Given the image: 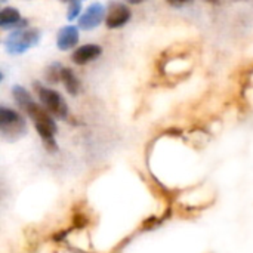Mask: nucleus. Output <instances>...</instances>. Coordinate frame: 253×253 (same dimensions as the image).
<instances>
[{"label":"nucleus","mask_w":253,"mask_h":253,"mask_svg":"<svg viewBox=\"0 0 253 253\" xmlns=\"http://www.w3.org/2000/svg\"><path fill=\"white\" fill-rule=\"evenodd\" d=\"M0 28L1 30H19L27 28V19L21 18V13L16 7L6 6L0 12Z\"/></svg>","instance_id":"7"},{"label":"nucleus","mask_w":253,"mask_h":253,"mask_svg":"<svg viewBox=\"0 0 253 253\" xmlns=\"http://www.w3.org/2000/svg\"><path fill=\"white\" fill-rule=\"evenodd\" d=\"M12 95H13V99L16 101V104L19 105L21 110H25L33 102V98H31L30 92L27 89H24L22 86H13Z\"/></svg>","instance_id":"11"},{"label":"nucleus","mask_w":253,"mask_h":253,"mask_svg":"<svg viewBox=\"0 0 253 253\" xmlns=\"http://www.w3.org/2000/svg\"><path fill=\"white\" fill-rule=\"evenodd\" d=\"M211 1H216V0H211Z\"/></svg>","instance_id":"17"},{"label":"nucleus","mask_w":253,"mask_h":253,"mask_svg":"<svg viewBox=\"0 0 253 253\" xmlns=\"http://www.w3.org/2000/svg\"><path fill=\"white\" fill-rule=\"evenodd\" d=\"M169 4L175 6V7H181V6H185V4H190L193 3V0H166Z\"/></svg>","instance_id":"14"},{"label":"nucleus","mask_w":253,"mask_h":253,"mask_svg":"<svg viewBox=\"0 0 253 253\" xmlns=\"http://www.w3.org/2000/svg\"><path fill=\"white\" fill-rule=\"evenodd\" d=\"M61 82L64 83L67 92L70 95H77L79 90H80V82L77 79V76L74 74V71L71 68H67L64 67L62 68V73H61Z\"/></svg>","instance_id":"10"},{"label":"nucleus","mask_w":253,"mask_h":253,"mask_svg":"<svg viewBox=\"0 0 253 253\" xmlns=\"http://www.w3.org/2000/svg\"><path fill=\"white\" fill-rule=\"evenodd\" d=\"M34 89L37 90L39 99L42 105L56 119H65L68 116V107L65 99L53 89L44 87L39 83H34Z\"/></svg>","instance_id":"3"},{"label":"nucleus","mask_w":253,"mask_h":253,"mask_svg":"<svg viewBox=\"0 0 253 253\" xmlns=\"http://www.w3.org/2000/svg\"><path fill=\"white\" fill-rule=\"evenodd\" d=\"M62 1H71V0H62Z\"/></svg>","instance_id":"16"},{"label":"nucleus","mask_w":253,"mask_h":253,"mask_svg":"<svg viewBox=\"0 0 253 253\" xmlns=\"http://www.w3.org/2000/svg\"><path fill=\"white\" fill-rule=\"evenodd\" d=\"M127 3H130V4H139V3H142V1H145V0H126Z\"/></svg>","instance_id":"15"},{"label":"nucleus","mask_w":253,"mask_h":253,"mask_svg":"<svg viewBox=\"0 0 253 253\" xmlns=\"http://www.w3.org/2000/svg\"><path fill=\"white\" fill-rule=\"evenodd\" d=\"M62 68L64 67H61V64H58V62H55V64H52L47 70H46V80L49 82V83H59L61 82V73H62Z\"/></svg>","instance_id":"12"},{"label":"nucleus","mask_w":253,"mask_h":253,"mask_svg":"<svg viewBox=\"0 0 253 253\" xmlns=\"http://www.w3.org/2000/svg\"><path fill=\"white\" fill-rule=\"evenodd\" d=\"M132 16L130 9L119 1H111L107 7V15H105V25L111 30L120 28L129 22Z\"/></svg>","instance_id":"5"},{"label":"nucleus","mask_w":253,"mask_h":253,"mask_svg":"<svg viewBox=\"0 0 253 253\" xmlns=\"http://www.w3.org/2000/svg\"><path fill=\"white\" fill-rule=\"evenodd\" d=\"M1 1H6V0H1Z\"/></svg>","instance_id":"18"},{"label":"nucleus","mask_w":253,"mask_h":253,"mask_svg":"<svg viewBox=\"0 0 253 253\" xmlns=\"http://www.w3.org/2000/svg\"><path fill=\"white\" fill-rule=\"evenodd\" d=\"M0 132L4 139L15 141L25 132V122L16 111L0 107Z\"/></svg>","instance_id":"4"},{"label":"nucleus","mask_w":253,"mask_h":253,"mask_svg":"<svg viewBox=\"0 0 253 253\" xmlns=\"http://www.w3.org/2000/svg\"><path fill=\"white\" fill-rule=\"evenodd\" d=\"M105 18V7L104 4L95 1L92 4H89L83 13L80 15L79 18V28L84 30V31H89V30H93L96 28Z\"/></svg>","instance_id":"6"},{"label":"nucleus","mask_w":253,"mask_h":253,"mask_svg":"<svg viewBox=\"0 0 253 253\" xmlns=\"http://www.w3.org/2000/svg\"><path fill=\"white\" fill-rule=\"evenodd\" d=\"M80 10H82V0H71L68 13H67V19L73 21L76 18H80Z\"/></svg>","instance_id":"13"},{"label":"nucleus","mask_w":253,"mask_h":253,"mask_svg":"<svg viewBox=\"0 0 253 253\" xmlns=\"http://www.w3.org/2000/svg\"><path fill=\"white\" fill-rule=\"evenodd\" d=\"M30 119L33 120L40 138L43 139L46 150L55 151L56 150V142H55V133H56V125L53 122V119L50 117L52 114L43 107L36 104L34 101L24 110Z\"/></svg>","instance_id":"1"},{"label":"nucleus","mask_w":253,"mask_h":253,"mask_svg":"<svg viewBox=\"0 0 253 253\" xmlns=\"http://www.w3.org/2000/svg\"><path fill=\"white\" fill-rule=\"evenodd\" d=\"M40 40V31L36 28L12 30L4 39V47L10 55H21L30 47L36 46Z\"/></svg>","instance_id":"2"},{"label":"nucleus","mask_w":253,"mask_h":253,"mask_svg":"<svg viewBox=\"0 0 253 253\" xmlns=\"http://www.w3.org/2000/svg\"><path fill=\"white\" fill-rule=\"evenodd\" d=\"M80 39L79 28L74 25H65L58 31L56 36V46L59 50H70L77 46Z\"/></svg>","instance_id":"9"},{"label":"nucleus","mask_w":253,"mask_h":253,"mask_svg":"<svg viewBox=\"0 0 253 253\" xmlns=\"http://www.w3.org/2000/svg\"><path fill=\"white\" fill-rule=\"evenodd\" d=\"M102 53V49L99 44H93V43H87V44H83V46H79L73 55H71V59L74 64L77 65H86L92 61H95L96 58H99Z\"/></svg>","instance_id":"8"}]
</instances>
